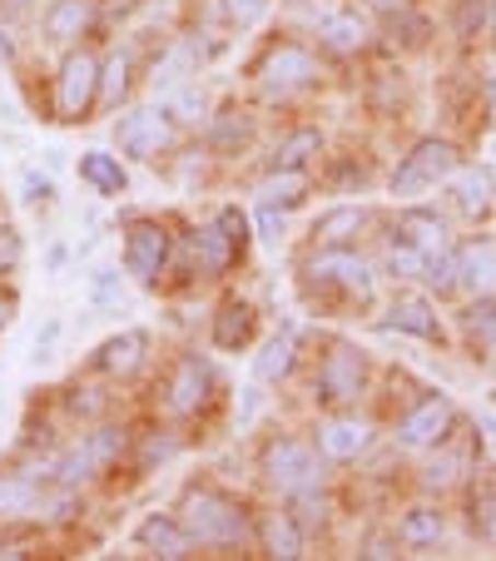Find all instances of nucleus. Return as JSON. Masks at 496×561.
Returning a JSON list of instances; mask_svg holds the SVG:
<instances>
[{"label": "nucleus", "mask_w": 496, "mask_h": 561, "mask_svg": "<svg viewBox=\"0 0 496 561\" xmlns=\"http://www.w3.org/2000/svg\"><path fill=\"white\" fill-rule=\"evenodd\" d=\"M472 531L482 541H496V482L472 497Z\"/></svg>", "instance_id": "c9c22d12"}, {"label": "nucleus", "mask_w": 496, "mask_h": 561, "mask_svg": "<svg viewBox=\"0 0 496 561\" xmlns=\"http://www.w3.org/2000/svg\"><path fill=\"white\" fill-rule=\"evenodd\" d=\"M214 388V373L204 358H184L180 368H174V382H170V408L174 413H199L204 398H209Z\"/></svg>", "instance_id": "f3484780"}, {"label": "nucleus", "mask_w": 496, "mask_h": 561, "mask_svg": "<svg viewBox=\"0 0 496 561\" xmlns=\"http://www.w3.org/2000/svg\"><path fill=\"white\" fill-rule=\"evenodd\" d=\"M50 194H55L50 174H41V170H25V174H21V199H25V204H45Z\"/></svg>", "instance_id": "ea45409f"}, {"label": "nucleus", "mask_w": 496, "mask_h": 561, "mask_svg": "<svg viewBox=\"0 0 496 561\" xmlns=\"http://www.w3.org/2000/svg\"><path fill=\"white\" fill-rule=\"evenodd\" d=\"M442 531H447V522H442V512L437 507H412L407 517H402V527H397V541L402 547H437Z\"/></svg>", "instance_id": "393cba45"}, {"label": "nucleus", "mask_w": 496, "mask_h": 561, "mask_svg": "<svg viewBox=\"0 0 496 561\" xmlns=\"http://www.w3.org/2000/svg\"><path fill=\"white\" fill-rule=\"evenodd\" d=\"M15 264H21V233L0 229V274H11Z\"/></svg>", "instance_id": "c03bdc74"}, {"label": "nucleus", "mask_w": 496, "mask_h": 561, "mask_svg": "<svg viewBox=\"0 0 496 561\" xmlns=\"http://www.w3.org/2000/svg\"><path fill=\"white\" fill-rule=\"evenodd\" d=\"M397 239H407L412 249H423L427 259L447 254V224L437 219L432 209H407V214H402V224H397Z\"/></svg>", "instance_id": "412c9836"}, {"label": "nucleus", "mask_w": 496, "mask_h": 561, "mask_svg": "<svg viewBox=\"0 0 496 561\" xmlns=\"http://www.w3.org/2000/svg\"><path fill=\"white\" fill-rule=\"evenodd\" d=\"M115 145H119V154H129V159H154L174 145V119L154 105L125 110V115L115 119Z\"/></svg>", "instance_id": "20e7f679"}, {"label": "nucleus", "mask_w": 496, "mask_h": 561, "mask_svg": "<svg viewBox=\"0 0 496 561\" xmlns=\"http://www.w3.org/2000/svg\"><path fill=\"white\" fill-rule=\"evenodd\" d=\"M486 25H492V35H496V0H492V11H486Z\"/></svg>", "instance_id": "603ef678"}, {"label": "nucleus", "mask_w": 496, "mask_h": 561, "mask_svg": "<svg viewBox=\"0 0 496 561\" xmlns=\"http://www.w3.org/2000/svg\"><path fill=\"white\" fill-rule=\"evenodd\" d=\"M264 472L278 492H298V488H318L323 462H318V453L308 443H298V437H278V443L264 453Z\"/></svg>", "instance_id": "423d86ee"}, {"label": "nucleus", "mask_w": 496, "mask_h": 561, "mask_svg": "<svg viewBox=\"0 0 496 561\" xmlns=\"http://www.w3.org/2000/svg\"><path fill=\"white\" fill-rule=\"evenodd\" d=\"M254 339V308L249 304H223V313L214 318V348L233 353Z\"/></svg>", "instance_id": "5701e85b"}, {"label": "nucleus", "mask_w": 496, "mask_h": 561, "mask_svg": "<svg viewBox=\"0 0 496 561\" xmlns=\"http://www.w3.org/2000/svg\"><path fill=\"white\" fill-rule=\"evenodd\" d=\"M80 447L90 453V462H95V472H100V467H109L119 453H125V433H119V427H95Z\"/></svg>", "instance_id": "473e14b6"}, {"label": "nucleus", "mask_w": 496, "mask_h": 561, "mask_svg": "<svg viewBox=\"0 0 496 561\" xmlns=\"http://www.w3.org/2000/svg\"><path fill=\"white\" fill-rule=\"evenodd\" d=\"M135 541L149 551V557H164V561H184V557H194V537H189V527H184L180 517H164V512H154V517L139 522Z\"/></svg>", "instance_id": "f8f14e48"}, {"label": "nucleus", "mask_w": 496, "mask_h": 561, "mask_svg": "<svg viewBox=\"0 0 496 561\" xmlns=\"http://www.w3.org/2000/svg\"><path fill=\"white\" fill-rule=\"evenodd\" d=\"M129 70H135L129 55H115L109 65H100V95H105L109 105H119V100L129 95Z\"/></svg>", "instance_id": "72a5a7b5"}, {"label": "nucleus", "mask_w": 496, "mask_h": 561, "mask_svg": "<svg viewBox=\"0 0 496 561\" xmlns=\"http://www.w3.org/2000/svg\"><path fill=\"white\" fill-rule=\"evenodd\" d=\"M457 284L472 298H496V239L492 233L457 249Z\"/></svg>", "instance_id": "9b49d317"}, {"label": "nucleus", "mask_w": 496, "mask_h": 561, "mask_svg": "<svg viewBox=\"0 0 496 561\" xmlns=\"http://www.w3.org/2000/svg\"><path fill=\"white\" fill-rule=\"evenodd\" d=\"M452 423H457V408L447 403V398H427V403H417L397 423V443L402 447H437V443H447Z\"/></svg>", "instance_id": "9d476101"}, {"label": "nucleus", "mask_w": 496, "mask_h": 561, "mask_svg": "<svg viewBox=\"0 0 496 561\" xmlns=\"http://www.w3.org/2000/svg\"><path fill=\"white\" fill-rule=\"evenodd\" d=\"M412 5H417V0H368V11L382 15V21H392V25H397L402 15H412Z\"/></svg>", "instance_id": "37998d69"}, {"label": "nucleus", "mask_w": 496, "mask_h": 561, "mask_svg": "<svg viewBox=\"0 0 496 561\" xmlns=\"http://www.w3.org/2000/svg\"><path fill=\"white\" fill-rule=\"evenodd\" d=\"M249 135H254V129H249V119H223V125H219V135H214V145H233V139H239V145H243V139H249Z\"/></svg>", "instance_id": "a18cd8bd"}, {"label": "nucleus", "mask_w": 496, "mask_h": 561, "mask_svg": "<svg viewBox=\"0 0 496 561\" xmlns=\"http://www.w3.org/2000/svg\"><path fill=\"white\" fill-rule=\"evenodd\" d=\"M362 382H368V358L353 343H333L323 368H318V398L323 403H353L362 392Z\"/></svg>", "instance_id": "6e6552de"}, {"label": "nucleus", "mask_w": 496, "mask_h": 561, "mask_svg": "<svg viewBox=\"0 0 496 561\" xmlns=\"http://www.w3.org/2000/svg\"><path fill=\"white\" fill-rule=\"evenodd\" d=\"M145 353H149V333L125 329V333H115L109 343H100L95 368H100V373H109V378H129V373H135L139 363H145Z\"/></svg>", "instance_id": "dca6fc26"}, {"label": "nucleus", "mask_w": 496, "mask_h": 561, "mask_svg": "<svg viewBox=\"0 0 496 561\" xmlns=\"http://www.w3.org/2000/svg\"><path fill=\"white\" fill-rule=\"evenodd\" d=\"M382 268H388L392 278H427V268H432V259H427L423 249H412L407 239H397V244L388 249V259H382Z\"/></svg>", "instance_id": "7c9ffc66"}, {"label": "nucleus", "mask_w": 496, "mask_h": 561, "mask_svg": "<svg viewBox=\"0 0 496 561\" xmlns=\"http://www.w3.org/2000/svg\"><path fill=\"white\" fill-rule=\"evenodd\" d=\"M313 75H318L313 50H303V45H293V41L274 45V50L264 55V65H258V80H264L274 95H288V90L313 85Z\"/></svg>", "instance_id": "1a4fd4ad"}, {"label": "nucleus", "mask_w": 496, "mask_h": 561, "mask_svg": "<svg viewBox=\"0 0 496 561\" xmlns=\"http://www.w3.org/2000/svg\"><path fill=\"white\" fill-rule=\"evenodd\" d=\"M100 100V60L90 50H70L60 60V80H55V105L65 119H85L90 105Z\"/></svg>", "instance_id": "39448f33"}, {"label": "nucleus", "mask_w": 496, "mask_h": 561, "mask_svg": "<svg viewBox=\"0 0 496 561\" xmlns=\"http://www.w3.org/2000/svg\"><path fill=\"white\" fill-rule=\"evenodd\" d=\"M223 15L233 25H258L268 15V0H223Z\"/></svg>", "instance_id": "58836bf2"}, {"label": "nucleus", "mask_w": 496, "mask_h": 561, "mask_svg": "<svg viewBox=\"0 0 496 561\" xmlns=\"http://www.w3.org/2000/svg\"><path fill=\"white\" fill-rule=\"evenodd\" d=\"M11 55H15V41H11V31H0V65L11 60Z\"/></svg>", "instance_id": "8fccbe9b"}, {"label": "nucleus", "mask_w": 496, "mask_h": 561, "mask_svg": "<svg viewBox=\"0 0 496 561\" xmlns=\"http://www.w3.org/2000/svg\"><path fill=\"white\" fill-rule=\"evenodd\" d=\"M170 110H180V119H204V90H174L170 95Z\"/></svg>", "instance_id": "a19ab883"}, {"label": "nucleus", "mask_w": 496, "mask_h": 561, "mask_svg": "<svg viewBox=\"0 0 496 561\" xmlns=\"http://www.w3.org/2000/svg\"><path fill=\"white\" fill-rule=\"evenodd\" d=\"M318 45L333 55H358L368 45V21L358 11H327L318 21Z\"/></svg>", "instance_id": "a211bd4d"}, {"label": "nucleus", "mask_w": 496, "mask_h": 561, "mask_svg": "<svg viewBox=\"0 0 496 561\" xmlns=\"http://www.w3.org/2000/svg\"><path fill=\"white\" fill-rule=\"evenodd\" d=\"M313 154H323V135H318V129H293V135L274 149L268 164H274V170H303Z\"/></svg>", "instance_id": "bb28decb"}, {"label": "nucleus", "mask_w": 496, "mask_h": 561, "mask_svg": "<svg viewBox=\"0 0 496 561\" xmlns=\"http://www.w3.org/2000/svg\"><path fill=\"white\" fill-rule=\"evenodd\" d=\"M11 313H15V298H11V294H0V329L11 323Z\"/></svg>", "instance_id": "09e8293b"}, {"label": "nucleus", "mask_w": 496, "mask_h": 561, "mask_svg": "<svg viewBox=\"0 0 496 561\" xmlns=\"http://www.w3.org/2000/svg\"><path fill=\"white\" fill-rule=\"evenodd\" d=\"M462 472H466V457L462 453H437L432 462L423 467V488L427 492H447V488H457V482H462Z\"/></svg>", "instance_id": "2f4dec72"}, {"label": "nucleus", "mask_w": 496, "mask_h": 561, "mask_svg": "<svg viewBox=\"0 0 496 561\" xmlns=\"http://www.w3.org/2000/svg\"><path fill=\"white\" fill-rule=\"evenodd\" d=\"M0 5H11V11H21V5H31V0H0Z\"/></svg>", "instance_id": "864d4df0"}, {"label": "nucleus", "mask_w": 496, "mask_h": 561, "mask_svg": "<svg viewBox=\"0 0 496 561\" xmlns=\"http://www.w3.org/2000/svg\"><path fill=\"white\" fill-rule=\"evenodd\" d=\"M452 194H457V209L466 219H486L496 204V180L492 170H457L452 174Z\"/></svg>", "instance_id": "aec40b11"}, {"label": "nucleus", "mask_w": 496, "mask_h": 561, "mask_svg": "<svg viewBox=\"0 0 496 561\" xmlns=\"http://www.w3.org/2000/svg\"><path fill=\"white\" fill-rule=\"evenodd\" d=\"M388 329L412 333V339H423V343H442L447 339L442 318H437V304H427L423 294H397V298H392Z\"/></svg>", "instance_id": "ddd939ff"}, {"label": "nucleus", "mask_w": 496, "mask_h": 561, "mask_svg": "<svg viewBox=\"0 0 496 561\" xmlns=\"http://www.w3.org/2000/svg\"><path fill=\"white\" fill-rule=\"evenodd\" d=\"M288 497H293V512H288V517H293L303 531L308 527H323V522H327V502L318 497L313 488H298V492H288Z\"/></svg>", "instance_id": "f704fd0d"}, {"label": "nucleus", "mask_w": 496, "mask_h": 561, "mask_svg": "<svg viewBox=\"0 0 496 561\" xmlns=\"http://www.w3.org/2000/svg\"><path fill=\"white\" fill-rule=\"evenodd\" d=\"M264 541H268V557H278V561H298V557H303V527H298L288 512L268 517Z\"/></svg>", "instance_id": "cd10ccee"}, {"label": "nucleus", "mask_w": 496, "mask_h": 561, "mask_svg": "<svg viewBox=\"0 0 496 561\" xmlns=\"http://www.w3.org/2000/svg\"><path fill=\"white\" fill-rule=\"evenodd\" d=\"M41 492H35L31 472H0V522H15L25 512H35Z\"/></svg>", "instance_id": "b1692460"}, {"label": "nucleus", "mask_w": 496, "mask_h": 561, "mask_svg": "<svg viewBox=\"0 0 496 561\" xmlns=\"http://www.w3.org/2000/svg\"><path fill=\"white\" fill-rule=\"evenodd\" d=\"M95 25V0H55L50 11H45V41L50 45H70Z\"/></svg>", "instance_id": "2eb2a0df"}, {"label": "nucleus", "mask_w": 496, "mask_h": 561, "mask_svg": "<svg viewBox=\"0 0 496 561\" xmlns=\"http://www.w3.org/2000/svg\"><path fill=\"white\" fill-rule=\"evenodd\" d=\"M258 194H264V204H274V209H293V204H303L308 180H303V170H274Z\"/></svg>", "instance_id": "c85d7f7f"}, {"label": "nucleus", "mask_w": 496, "mask_h": 561, "mask_svg": "<svg viewBox=\"0 0 496 561\" xmlns=\"http://www.w3.org/2000/svg\"><path fill=\"white\" fill-rule=\"evenodd\" d=\"M170 268V229L154 219H135L125 233V274H135L139 284H154Z\"/></svg>", "instance_id": "0eeeda50"}, {"label": "nucleus", "mask_w": 496, "mask_h": 561, "mask_svg": "<svg viewBox=\"0 0 496 561\" xmlns=\"http://www.w3.org/2000/svg\"><path fill=\"white\" fill-rule=\"evenodd\" d=\"M258 239H268V244H278V239H284V209L258 204Z\"/></svg>", "instance_id": "79ce46f5"}, {"label": "nucleus", "mask_w": 496, "mask_h": 561, "mask_svg": "<svg viewBox=\"0 0 496 561\" xmlns=\"http://www.w3.org/2000/svg\"><path fill=\"white\" fill-rule=\"evenodd\" d=\"M372 447V427L362 417H333V423L318 427V453L333 457V462H353Z\"/></svg>", "instance_id": "4468645a"}, {"label": "nucleus", "mask_w": 496, "mask_h": 561, "mask_svg": "<svg viewBox=\"0 0 496 561\" xmlns=\"http://www.w3.org/2000/svg\"><path fill=\"white\" fill-rule=\"evenodd\" d=\"M486 0H457V11H452V25H457V35H476L486 25Z\"/></svg>", "instance_id": "e433bc0d"}, {"label": "nucleus", "mask_w": 496, "mask_h": 561, "mask_svg": "<svg viewBox=\"0 0 496 561\" xmlns=\"http://www.w3.org/2000/svg\"><path fill=\"white\" fill-rule=\"evenodd\" d=\"M358 229H368V209L362 204H338V209H327L323 219L313 224V233L323 239L327 249H338V244H348Z\"/></svg>", "instance_id": "4be33fe9"}, {"label": "nucleus", "mask_w": 496, "mask_h": 561, "mask_svg": "<svg viewBox=\"0 0 496 561\" xmlns=\"http://www.w3.org/2000/svg\"><path fill=\"white\" fill-rule=\"evenodd\" d=\"M362 557L382 561V557H397V537H372L368 547H362Z\"/></svg>", "instance_id": "de8ad7c7"}, {"label": "nucleus", "mask_w": 496, "mask_h": 561, "mask_svg": "<svg viewBox=\"0 0 496 561\" xmlns=\"http://www.w3.org/2000/svg\"><path fill=\"white\" fill-rule=\"evenodd\" d=\"M303 294H343V304H368L372 298V268H368V259L362 254H353L348 244H338V249H323L318 259H308V268H303Z\"/></svg>", "instance_id": "f03ea898"}, {"label": "nucleus", "mask_w": 496, "mask_h": 561, "mask_svg": "<svg viewBox=\"0 0 496 561\" xmlns=\"http://www.w3.org/2000/svg\"><path fill=\"white\" fill-rule=\"evenodd\" d=\"M135 5H139V0H109V11H119V15L135 11Z\"/></svg>", "instance_id": "3c124183"}, {"label": "nucleus", "mask_w": 496, "mask_h": 561, "mask_svg": "<svg viewBox=\"0 0 496 561\" xmlns=\"http://www.w3.org/2000/svg\"><path fill=\"white\" fill-rule=\"evenodd\" d=\"M184 527H189L194 541H209V547H239L249 537V517L233 497L209 488L184 492Z\"/></svg>", "instance_id": "f257e3e1"}, {"label": "nucleus", "mask_w": 496, "mask_h": 561, "mask_svg": "<svg viewBox=\"0 0 496 561\" xmlns=\"http://www.w3.org/2000/svg\"><path fill=\"white\" fill-rule=\"evenodd\" d=\"M74 170H80V180L95 194H105V199H119V194L129 190V174H125V164H119V154H105V149H85Z\"/></svg>", "instance_id": "6ab92c4d"}, {"label": "nucleus", "mask_w": 496, "mask_h": 561, "mask_svg": "<svg viewBox=\"0 0 496 561\" xmlns=\"http://www.w3.org/2000/svg\"><path fill=\"white\" fill-rule=\"evenodd\" d=\"M55 343H60V323H55V318H50V323H45V333H35V363H45V358H50V348H55Z\"/></svg>", "instance_id": "49530a36"}, {"label": "nucleus", "mask_w": 496, "mask_h": 561, "mask_svg": "<svg viewBox=\"0 0 496 561\" xmlns=\"http://www.w3.org/2000/svg\"><path fill=\"white\" fill-rule=\"evenodd\" d=\"M293 373V333H278L264 343V353L254 358V378L258 382H284Z\"/></svg>", "instance_id": "a878e982"}, {"label": "nucleus", "mask_w": 496, "mask_h": 561, "mask_svg": "<svg viewBox=\"0 0 496 561\" xmlns=\"http://www.w3.org/2000/svg\"><path fill=\"white\" fill-rule=\"evenodd\" d=\"M199 254H204V264H209V268H214V274H223V268H229V264H233V259H239V254H243V249H239V244H233V233H229V229H223V224H219V219H214V224H209V229H204V233H199Z\"/></svg>", "instance_id": "c756f323"}, {"label": "nucleus", "mask_w": 496, "mask_h": 561, "mask_svg": "<svg viewBox=\"0 0 496 561\" xmlns=\"http://www.w3.org/2000/svg\"><path fill=\"white\" fill-rule=\"evenodd\" d=\"M119 294H125L119 268H95V274H90V298H95V304H115Z\"/></svg>", "instance_id": "4c0bfd02"}, {"label": "nucleus", "mask_w": 496, "mask_h": 561, "mask_svg": "<svg viewBox=\"0 0 496 561\" xmlns=\"http://www.w3.org/2000/svg\"><path fill=\"white\" fill-rule=\"evenodd\" d=\"M457 170H462V159H457L452 139H423V145H412V154H402V164L392 170V194H397V199L427 194L442 180H452Z\"/></svg>", "instance_id": "7ed1b4c3"}]
</instances>
